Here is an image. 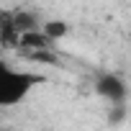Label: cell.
<instances>
[{
  "mask_svg": "<svg viewBox=\"0 0 131 131\" xmlns=\"http://www.w3.org/2000/svg\"><path fill=\"white\" fill-rule=\"evenodd\" d=\"M44 82V77L39 75H28V72H18L10 64L0 62V108H10L18 105L28 98V93Z\"/></svg>",
  "mask_w": 131,
  "mask_h": 131,
  "instance_id": "1",
  "label": "cell"
},
{
  "mask_svg": "<svg viewBox=\"0 0 131 131\" xmlns=\"http://www.w3.org/2000/svg\"><path fill=\"white\" fill-rule=\"evenodd\" d=\"M21 34L13 21V10H0V46L3 49H18Z\"/></svg>",
  "mask_w": 131,
  "mask_h": 131,
  "instance_id": "2",
  "label": "cell"
},
{
  "mask_svg": "<svg viewBox=\"0 0 131 131\" xmlns=\"http://www.w3.org/2000/svg\"><path fill=\"white\" fill-rule=\"evenodd\" d=\"M39 31H41L49 41H57V39H62V36L70 34V26L64 23V21H46V23H41Z\"/></svg>",
  "mask_w": 131,
  "mask_h": 131,
  "instance_id": "3",
  "label": "cell"
}]
</instances>
